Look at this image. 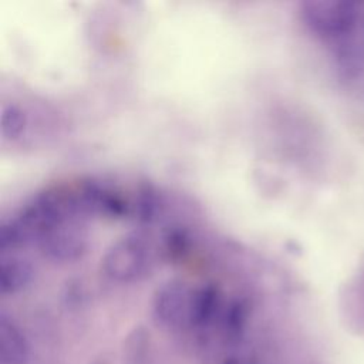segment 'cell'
<instances>
[{"instance_id": "1", "label": "cell", "mask_w": 364, "mask_h": 364, "mask_svg": "<svg viewBox=\"0 0 364 364\" xmlns=\"http://www.w3.org/2000/svg\"><path fill=\"white\" fill-rule=\"evenodd\" d=\"M300 18L338 80L364 100V1H304Z\"/></svg>"}, {"instance_id": "2", "label": "cell", "mask_w": 364, "mask_h": 364, "mask_svg": "<svg viewBox=\"0 0 364 364\" xmlns=\"http://www.w3.org/2000/svg\"><path fill=\"white\" fill-rule=\"evenodd\" d=\"M161 246L148 232H132L117 240L102 257V272L118 282L145 276L156 263Z\"/></svg>"}, {"instance_id": "3", "label": "cell", "mask_w": 364, "mask_h": 364, "mask_svg": "<svg viewBox=\"0 0 364 364\" xmlns=\"http://www.w3.org/2000/svg\"><path fill=\"white\" fill-rule=\"evenodd\" d=\"M33 277V266L16 253H1L0 284L3 293H14L24 287Z\"/></svg>"}, {"instance_id": "4", "label": "cell", "mask_w": 364, "mask_h": 364, "mask_svg": "<svg viewBox=\"0 0 364 364\" xmlns=\"http://www.w3.org/2000/svg\"><path fill=\"white\" fill-rule=\"evenodd\" d=\"M24 128V115L23 112L11 105L6 107L3 109V118H1V132L4 136L9 138H17Z\"/></svg>"}]
</instances>
